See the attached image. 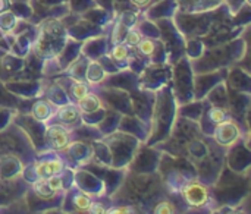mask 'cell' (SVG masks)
Returning a JSON list of instances; mask_svg holds the SVG:
<instances>
[{"label":"cell","instance_id":"cell-4","mask_svg":"<svg viewBox=\"0 0 251 214\" xmlns=\"http://www.w3.org/2000/svg\"><path fill=\"white\" fill-rule=\"evenodd\" d=\"M62 169H63L62 162L54 159V160L37 163L35 165V175H37L38 179H47L51 175H59L62 172Z\"/></svg>","mask_w":251,"mask_h":214},{"label":"cell","instance_id":"cell-21","mask_svg":"<svg viewBox=\"0 0 251 214\" xmlns=\"http://www.w3.org/2000/svg\"><path fill=\"white\" fill-rule=\"evenodd\" d=\"M135 6H138V7H143V6H146V4H149L150 3V0H131Z\"/></svg>","mask_w":251,"mask_h":214},{"label":"cell","instance_id":"cell-20","mask_svg":"<svg viewBox=\"0 0 251 214\" xmlns=\"http://www.w3.org/2000/svg\"><path fill=\"white\" fill-rule=\"evenodd\" d=\"M134 210L131 207H119L116 210H106V213H112V214H121V213H132Z\"/></svg>","mask_w":251,"mask_h":214},{"label":"cell","instance_id":"cell-10","mask_svg":"<svg viewBox=\"0 0 251 214\" xmlns=\"http://www.w3.org/2000/svg\"><path fill=\"white\" fill-rule=\"evenodd\" d=\"M129 56V51H128V46L126 44H122V43H116L115 47L112 48V59L115 62H125Z\"/></svg>","mask_w":251,"mask_h":214},{"label":"cell","instance_id":"cell-14","mask_svg":"<svg viewBox=\"0 0 251 214\" xmlns=\"http://www.w3.org/2000/svg\"><path fill=\"white\" fill-rule=\"evenodd\" d=\"M74 204L79 212H87L90 204H91V198L88 195H85V194H78L74 198Z\"/></svg>","mask_w":251,"mask_h":214},{"label":"cell","instance_id":"cell-6","mask_svg":"<svg viewBox=\"0 0 251 214\" xmlns=\"http://www.w3.org/2000/svg\"><path fill=\"white\" fill-rule=\"evenodd\" d=\"M78 107H79L81 112H84V113H93V112L99 110V107H100V100H99L97 95L88 93V94H85L82 98L78 100Z\"/></svg>","mask_w":251,"mask_h":214},{"label":"cell","instance_id":"cell-9","mask_svg":"<svg viewBox=\"0 0 251 214\" xmlns=\"http://www.w3.org/2000/svg\"><path fill=\"white\" fill-rule=\"evenodd\" d=\"M32 188H34L35 194H37L38 197H43V198H51V197L56 194V192L50 188L47 179H38L37 182H34Z\"/></svg>","mask_w":251,"mask_h":214},{"label":"cell","instance_id":"cell-19","mask_svg":"<svg viewBox=\"0 0 251 214\" xmlns=\"http://www.w3.org/2000/svg\"><path fill=\"white\" fill-rule=\"evenodd\" d=\"M87 213L103 214V213H106V210H104V206H103V204H100V203H93V201H91V204H90V207H88Z\"/></svg>","mask_w":251,"mask_h":214},{"label":"cell","instance_id":"cell-16","mask_svg":"<svg viewBox=\"0 0 251 214\" xmlns=\"http://www.w3.org/2000/svg\"><path fill=\"white\" fill-rule=\"evenodd\" d=\"M209 118H210V120H212L213 123L218 125V123L226 120V113H225L222 109H219V107H213V109H210V112H209Z\"/></svg>","mask_w":251,"mask_h":214},{"label":"cell","instance_id":"cell-17","mask_svg":"<svg viewBox=\"0 0 251 214\" xmlns=\"http://www.w3.org/2000/svg\"><path fill=\"white\" fill-rule=\"evenodd\" d=\"M154 213L172 214V213H175V207H174L172 204H169L168 201H163V203H160V204H157V206H156Z\"/></svg>","mask_w":251,"mask_h":214},{"label":"cell","instance_id":"cell-3","mask_svg":"<svg viewBox=\"0 0 251 214\" xmlns=\"http://www.w3.org/2000/svg\"><path fill=\"white\" fill-rule=\"evenodd\" d=\"M46 138L54 150H63L69 144V131L62 125H51L46 131Z\"/></svg>","mask_w":251,"mask_h":214},{"label":"cell","instance_id":"cell-8","mask_svg":"<svg viewBox=\"0 0 251 214\" xmlns=\"http://www.w3.org/2000/svg\"><path fill=\"white\" fill-rule=\"evenodd\" d=\"M32 115L40 122H46L51 116L50 115V106L46 101H37L32 107Z\"/></svg>","mask_w":251,"mask_h":214},{"label":"cell","instance_id":"cell-2","mask_svg":"<svg viewBox=\"0 0 251 214\" xmlns=\"http://www.w3.org/2000/svg\"><path fill=\"white\" fill-rule=\"evenodd\" d=\"M216 141L221 144V145H225V147H229L232 145L238 137H240V129L237 126V123H234L232 120H224L221 123H218L216 126Z\"/></svg>","mask_w":251,"mask_h":214},{"label":"cell","instance_id":"cell-7","mask_svg":"<svg viewBox=\"0 0 251 214\" xmlns=\"http://www.w3.org/2000/svg\"><path fill=\"white\" fill-rule=\"evenodd\" d=\"M57 118L63 123H74L79 118V112L75 106H63L57 112Z\"/></svg>","mask_w":251,"mask_h":214},{"label":"cell","instance_id":"cell-1","mask_svg":"<svg viewBox=\"0 0 251 214\" xmlns=\"http://www.w3.org/2000/svg\"><path fill=\"white\" fill-rule=\"evenodd\" d=\"M182 195L191 207H203L209 203V192L206 187L197 181L188 182L182 190Z\"/></svg>","mask_w":251,"mask_h":214},{"label":"cell","instance_id":"cell-15","mask_svg":"<svg viewBox=\"0 0 251 214\" xmlns=\"http://www.w3.org/2000/svg\"><path fill=\"white\" fill-rule=\"evenodd\" d=\"M140 40H141V35H140V32L135 31V29H128L126 34H125V37H124L125 44H126V46H131V47L137 46V44L140 43Z\"/></svg>","mask_w":251,"mask_h":214},{"label":"cell","instance_id":"cell-13","mask_svg":"<svg viewBox=\"0 0 251 214\" xmlns=\"http://www.w3.org/2000/svg\"><path fill=\"white\" fill-rule=\"evenodd\" d=\"M137 47H138V50L144 54V56H150V54H153L154 53V50H156V43L153 41V40H149V38H141L140 40V43L137 44Z\"/></svg>","mask_w":251,"mask_h":214},{"label":"cell","instance_id":"cell-12","mask_svg":"<svg viewBox=\"0 0 251 214\" xmlns=\"http://www.w3.org/2000/svg\"><path fill=\"white\" fill-rule=\"evenodd\" d=\"M90 93V90H88V87H87V84H84V82H81V81H75V84L71 87V94H72V97L75 98V100H79V98H82L85 94H88Z\"/></svg>","mask_w":251,"mask_h":214},{"label":"cell","instance_id":"cell-18","mask_svg":"<svg viewBox=\"0 0 251 214\" xmlns=\"http://www.w3.org/2000/svg\"><path fill=\"white\" fill-rule=\"evenodd\" d=\"M47 182H49L50 188H51L54 192H57V191L62 188V178H60L59 175H51V176H49V178H47Z\"/></svg>","mask_w":251,"mask_h":214},{"label":"cell","instance_id":"cell-11","mask_svg":"<svg viewBox=\"0 0 251 214\" xmlns=\"http://www.w3.org/2000/svg\"><path fill=\"white\" fill-rule=\"evenodd\" d=\"M15 21H16V18H15V15L12 12L6 10V12L0 13V29L1 31H7V29L13 28Z\"/></svg>","mask_w":251,"mask_h":214},{"label":"cell","instance_id":"cell-22","mask_svg":"<svg viewBox=\"0 0 251 214\" xmlns=\"http://www.w3.org/2000/svg\"><path fill=\"white\" fill-rule=\"evenodd\" d=\"M247 1H250V0H247Z\"/></svg>","mask_w":251,"mask_h":214},{"label":"cell","instance_id":"cell-5","mask_svg":"<svg viewBox=\"0 0 251 214\" xmlns=\"http://www.w3.org/2000/svg\"><path fill=\"white\" fill-rule=\"evenodd\" d=\"M85 76H87V81L90 84H99L104 79L106 76V72L103 69V66L97 62H91L87 68V72H85Z\"/></svg>","mask_w":251,"mask_h":214}]
</instances>
